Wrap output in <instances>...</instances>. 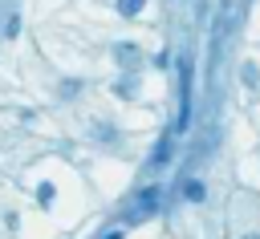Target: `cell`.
Here are the masks:
<instances>
[{
	"label": "cell",
	"instance_id": "obj_1",
	"mask_svg": "<svg viewBox=\"0 0 260 239\" xmlns=\"http://www.w3.org/2000/svg\"><path fill=\"white\" fill-rule=\"evenodd\" d=\"M158 198H162V190L158 186H146L138 198H134V211H130V223H142V219H150L154 215V207H158Z\"/></svg>",
	"mask_w": 260,
	"mask_h": 239
},
{
	"label": "cell",
	"instance_id": "obj_2",
	"mask_svg": "<svg viewBox=\"0 0 260 239\" xmlns=\"http://www.w3.org/2000/svg\"><path fill=\"white\" fill-rule=\"evenodd\" d=\"M114 93H118V97H138V93H142V77H138V73L118 77V81H114Z\"/></svg>",
	"mask_w": 260,
	"mask_h": 239
},
{
	"label": "cell",
	"instance_id": "obj_3",
	"mask_svg": "<svg viewBox=\"0 0 260 239\" xmlns=\"http://www.w3.org/2000/svg\"><path fill=\"white\" fill-rule=\"evenodd\" d=\"M179 190H183V198H187V203H203V198H207L203 178H183V186H179Z\"/></svg>",
	"mask_w": 260,
	"mask_h": 239
},
{
	"label": "cell",
	"instance_id": "obj_4",
	"mask_svg": "<svg viewBox=\"0 0 260 239\" xmlns=\"http://www.w3.org/2000/svg\"><path fill=\"white\" fill-rule=\"evenodd\" d=\"M138 57H142L138 45H118V49H114V61H118V65H134Z\"/></svg>",
	"mask_w": 260,
	"mask_h": 239
},
{
	"label": "cell",
	"instance_id": "obj_5",
	"mask_svg": "<svg viewBox=\"0 0 260 239\" xmlns=\"http://www.w3.org/2000/svg\"><path fill=\"white\" fill-rule=\"evenodd\" d=\"M171 150H175V142H171V138H162V142L154 146V154H150V166H158V162H167V158H171Z\"/></svg>",
	"mask_w": 260,
	"mask_h": 239
},
{
	"label": "cell",
	"instance_id": "obj_6",
	"mask_svg": "<svg viewBox=\"0 0 260 239\" xmlns=\"http://www.w3.org/2000/svg\"><path fill=\"white\" fill-rule=\"evenodd\" d=\"M142 4H146V0H118V12H122V16H138Z\"/></svg>",
	"mask_w": 260,
	"mask_h": 239
},
{
	"label": "cell",
	"instance_id": "obj_7",
	"mask_svg": "<svg viewBox=\"0 0 260 239\" xmlns=\"http://www.w3.org/2000/svg\"><path fill=\"white\" fill-rule=\"evenodd\" d=\"M53 194H57V190H53V182H41V186H37V203H41V207H49V203H53Z\"/></svg>",
	"mask_w": 260,
	"mask_h": 239
},
{
	"label": "cell",
	"instance_id": "obj_8",
	"mask_svg": "<svg viewBox=\"0 0 260 239\" xmlns=\"http://www.w3.org/2000/svg\"><path fill=\"white\" fill-rule=\"evenodd\" d=\"M154 65H158V69H167V65H171V53H167V49H162V53H154Z\"/></svg>",
	"mask_w": 260,
	"mask_h": 239
},
{
	"label": "cell",
	"instance_id": "obj_9",
	"mask_svg": "<svg viewBox=\"0 0 260 239\" xmlns=\"http://www.w3.org/2000/svg\"><path fill=\"white\" fill-rule=\"evenodd\" d=\"M77 89H81V85H77V81H65V85H61V97H73V93H77Z\"/></svg>",
	"mask_w": 260,
	"mask_h": 239
},
{
	"label": "cell",
	"instance_id": "obj_10",
	"mask_svg": "<svg viewBox=\"0 0 260 239\" xmlns=\"http://www.w3.org/2000/svg\"><path fill=\"white\" fill-rule=\"evenodd\" d=\"M102 239H122V231H118V227H114V231H106V235H102Z\"/></svg>",
	"mask_w": 260,
	"mask_h": 239
},
{
	"label": "cell",
	"instance_id": "obj_11",
	"mask_svg": "<svg viewBox=\"0 0 260 239\" xmlns=\"http://www.w3.org/2000/svg\"><path fill=\"white\" fill-rule=\"evenodd\" d=\"M244 239H260V235H244Z\"/></svg>",
	"mask_w": 260,
	"mask_h": 239
}]
</instances>
